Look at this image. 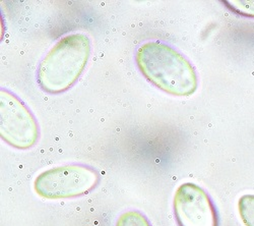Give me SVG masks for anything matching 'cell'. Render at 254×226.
<instances>
[{
	"instance_id": "obj_5",
	"label": "cell",
	"mask_w": 254,
	"mask_h": 226,
	"mask_svg": "<svg viewBox=\"0 0 254 226\" xmlns=\"http://www.w3.org/2000/svg\"><path fill=\"white\" fill-rule=\"evenodd\" d=\"M173 206L178 226H219L213 200L195 183L180 184L174 195Z\"/></svg>"
},
{
	"instance_id": "obj_8",
	"label": "cell",
	"mask_w": 254,
	"mask_h": 226,
	"mask_svg": "<svg viewBox=\"0 0 254 226\" xmlns=\"http://www.w3.org/2000/svg\"><path fill=\"white\" fill-rule=\"evenodd\" d=\"M227 6H229L232 10L236 11L238 14L252 16L254 17V1H225Z\"/></svg>"
},
{
	"instance_id": "obj_7",
	"label": "cell",
	"mask_w": 254,
	"mask_h": 226,
	"mask_svg": "<svg viewBox=\"0 0 254 226\" xmlns=\"http://www.w3.org/2000/svg\"><path fill=\"white\" fill-rule=\"evenodd\" d=\"M116 226H152L149 219L138 211H127L120 215Z\"/></svg>"
},
{
	"instance_id": "obj_2",
	"label": "cell",
	"mask_w": 254,
	"mask_h": 226,
	"mask_svg": "<svg viewBox=\"0 0 254 226\" xmlns=\"http://www.w3.org/2000/svg\"><path fill=\"white\" fill-rule=\"evenodd\" d=\"M91 52L87 35L74 33L61 38L39 65L37 79L41 89L54 95L70 89L86 69Z\"/></svg>"
},
{
	"instance_id": "obj_6",
	"label": "cell",
	"mask_w": 254,
	"mask_h": 226,
	"mask_svg": "<svg viewBox=\"0 0 254 226\" xmlns=\"http://www.w3.org/2000/svg\"><path fill=\"white\" fill-rule=\"evenodd\" d=\"M238 210L245 226H254V195H244L239 199Z\"/></svg>"
},
{
	"instance_id": "obj_4",
	"label": "cell",
	"mask_w": 254,
	"mask_h": 226,
	"mask_svg": "<svg viewBox=\"0 0 254 226\" xmlns=\"http://www.w3.org/2000/svg\"><path fill=\"white\" fill-rule=\"evenodd\" d=\"M0 136L9 146L27 150L38 142V122L24 102L6 89L0 90Z\"/></svg>"
},
{
	"instance_id": "obj_3",
	"label": "cell",
	"mask_w": 254,
	"mask_h": 226,
	"mask_svg": "<svg viewBox=\"0 0 254 226\" xmlns=\"http://www.w3.org/2000/svg\"><path fill=\"white\" fill-rule=\"evenodd\" d=\"M100 178L99 172L91 166L69 164L40 173L35 179L34 189L44 199H71L92 192Z\"/></svg>"
},
{
	"instance_id": "obj_1",
	"label": "cell",
	"mask_w": 254,
	"mask_h": 226,
	"mask_svg": "<svg viewBox=\"0 0 254 226\" xmlns=\"http://www.w3.org/2000/svg\"><path fill=\"white\" fill-rule=\"evenodd\" d=\"M135 61L143 76L168 94L186 97L197 89V74L190 61L163 42L143 43L136 51Z\"/></svg>"
}]
</instances>
